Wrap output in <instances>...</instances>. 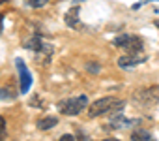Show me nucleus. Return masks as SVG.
Masks as SVG:
<instances>
[{
  "label": "nucleus",
  "instance_id": "obj_9",
  "mask_svg": "<svg viewBox=\"0 0 159 141\" xmlns=\"http://www.w3.org/2000/svg\"><path fill=\"white\" fill-rule=\"evenodd\" d=\"M131 141H155L148 130H135L131 132Z\"/></svg>",
  "mask_w": 159,
  "mask_h": 141
},
{
  "label": "nucleus",
  "instance_id": "obj_17",
  "mask_svg": "<svg viewBox=\"0 0 159 141\" xmlns=\"http://www.w3.org/2000/svg\"><path fill=\"white\" fill-rule=\"evenodd\" d=\"M4 2H8V0H0V4H4Z\"/></svg>",
  "mask_w": 159,
  "mask_h": 141
},
{
  "label": "nucleus",
  "instance_id": "obj_10",
  "mask_svg": "<svg viewBox=\"0 0 159 141\" xmlns=\"http://www.w3.org/2000/svg\"><path fill=\"white\" fill-rule=\"evenodd\" d=\"M58 124V119L56 117H45V119H39L38 120V128L39 130H51Z\"/></svg>",
  "mask_w": 159,
  "mask_h": 141
},
{
  "label": "nucleus",
  "instance_id": "obj_16",
  "mask_svg": "<svg viewBox=\"0 0 159 141\" xmlns=\"http://www.w3.org/2000/svg\"><path fill=\"white\" fill-rule=\"evenodd\" d=\"M155 28H159V19H157V21H155Z\"/></svg>",
  "mask_w": 159,
  "mask_h": 141
},
{
  "label": "nucleus",
  "instance_id": "obj_11",
  "mask_svg": "<svg viewBox=\"0 0 159 141\" xmlns=\"http://www.w3.org/2000/svg\"><path fill=\"white\" fill-rule=\"evenodd\" d=\"M47 2H49V0H26V4L30 8H43Z\"/></svg>",
  "mask_w": 159,
  "mask_h": 141
},
{
  "label": "nucleus",
  "instance_id": "obj_8",
  "mask_svg": "<svg viewBox=\"0 0 159 141\" xmlns=\"http://www.w3.org/2000/svg\"><path fill=\"white\" fill-rule=\"evenodd\" d=\"M148 56H137V55H129V56H122L118 58V66L120 68H135L137 64H142Z\"/></svg>",
  "mask_w": 159,
  "mask_h": 141
},
{
  "label": "nucleus",
  "instance_id": "obj_14",
  "mask_svg": "<svg viewBox=\"0 0 159 141\" xmlns=\"http://www.w3.org/2000/svg\"><path fill=\"white\" fill-rule=\"evenodd\" d=\"M58 141H75V135H71V134H64Z\"/></svg>",
  "mask_w": 159,
  "mask_h": 141
},
{
  "label": "nucleus",
  "instance_id": "obj_13",
  "mask_svg": "<svg viewBox=\"0 0 159 141\" xmlns=\"http://www.w3.org/2000/svg\"><path fill=\"white\" fill-rule=\"evenodd\" d=\"M4 137H6V120L0 115V139H4Z\"/></svg>",
  "mask_w": 159,
  "mask_h": 141
},
{
  "label": "nucleus",
  "instance_id": "obj_7",
  "mask_svg": "<svg viewBox=\"0 0 159 141\" xmlns=\"http://www.w3.org/2000/svg\"><path fill=\"white\" fill-rule=\"evenodd\" d=\"M66 25L67 27H71V28H79L81 30L83 28V23H81V19H79V6H75V8H71L67 13H66Z\"/></svg>",
  "mask_w": 159,
  "mask_h": 141
},
{
  "label": "nucleus",
  "instance_id": "obj_4",
  "mask_svg": "<svg viewBox=\"0 0 159 141\" xmlns=\"http://www.w3.org/2000/svg\"><path fill=\"white\" fill-rule=\"evenodd\" d=\"M133 100L140 107H153L159 102V87H150V89H140L135 92Z\"/></svg>",
  "mask_w": 159,
  "mask_h": 141
},
{
  "label": "nucleus",
  "instance_id": "obj_2",
  "mask_svg": "<svg viewBox=\"0 0 159 141\" xmlns=\"http://www.w3.org/2000/svg\"><path fill=\"white\" fill-rule=\"evenodd\" d=\"M86 105H88V98L84 94H81V96H73V98H66V100L58 102V111L66 117H75Z\"/></svg>",
  "mask_w": 159,
  "mask_h": 141
},
{
  "label": "nucleus",
  "instance_id": "obj_18",
  "mask_svg": "<svg viewBox=\"0 0 159 141\" xmlns=\"http://www.w3.org/2000/svg\"><path fill=\"white\" fill-rule=\"evenodd\" d=\"M75 2H83V0H75Z\"/></svg>",
  "mask_w": 159,
  "mask_h": 141
},
{
  "label": "nucleus",
  "instance_id": "obj_1",
  "mask_svg": "<svg viewBox=\"0 0 159 141\" xmlns=\"http://www.w3.org/2000/svg\"><path fill=\"white\" fill-rule=\"evenodd\" d=\"M122 105H124V102L118 100L116 96H103V98L96 100L92 105H88V117L96 119V117H101V115H105L116 107H122Z\"/></svg>",
  "mask_w": 159,
  "mask_h": 141
},
{
  "label": "nucleus",
  "instance_id": "obj_5",
  "mask_svg": "<svg viewBox=\"0 0 159 141\" xmlns=\"http://www.w3.org/2000/svg\"><path fill=\"white\" fill-rule=\"evenodd\" d=\"M15 64H17V70H19V79H21V92H28V90H30V87H32V75H30L28 68L25 66V62H23L21 58H17V60H15Z\"/></svg>",
  "mask_w": 159,
  "mask_h": 141
},
{
  "label": "nucleus",
  "instance_id": "obj_19",
  "mask_svg": "<svg viewBox=\"0 0 159 141\" xmlns=\"http://www.w3.org/2000/svg\"><path fill=\"white\" fill-rule=\"evenodd\" d=\"M0 21H2V17H0Z\"/></svg>",
  "mask_w": 159,
  "mask_h": 141
},
{
  "label": "nucleus",
  "instance_id": "obj_3",
  "mask_svg": "<svg viewBox=\"0 0 159 141\" xmlns=\"http://www.w3.org/2000/svg\"><path fill=\"white\" fill-rule=\"evenodd\" d=\"M112 45L118 49H125L129 55H139L144 47V41L137 34H122V36L112 40Z\"/></svg>",
  "mask_w": 159,
  "mask_h": 141
},
{
  "label": "nucleus",
  "instance_id": "obj_6",
  "mask_svg": "<svg viewBox=\"0 0 159 141\" xmlns=\"http://www.w3.org/2000/svg\"><path fill=\"white\" fill-rule=\"evenodd\" d=\"M25 47H26V49H32V51H36V53H41V51L51 53V47H49L39 36H32L30 40H26V41H25Z\"/></svg>",
  "mask_w": 159,
  "mask_h": 141
},
{
  "label": "nucleus",
  "instance_id": "obj_15",
  "mask_svg": "<svg viewBox=\"0 0 159 141\" xmlns=\"http://www.w3.org/2000/svg\"><path fill=\"white\" fill-rule=\"evenodd\" d=\"M101 141H120V139H116V137H107V139H101Z\"/></svg>",
  "mask_w": 159,
  "mask_h": 141
},
{
  "label": "nucleus",
  "instance_id": "obj_12",
  "mask_svg": "<svg viewBox=\"0 0 159 141\" xmlns=\"http://www.w3.org/2000/svg\"><path fill=\"white\" fill-rule=\"evenodd\" d=\"M13 100L15 98V94L13 92H10V89H0V100Z\"/></svg>",
  "mask_w": 159,
  "mask_h": 141
}]
</instances>
